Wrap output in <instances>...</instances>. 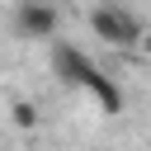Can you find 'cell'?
Instances as JSON below:
<instances>
[{
  "instance_id": "6da1fadb",
  "label": "cell",
  "mask_w": 151,
  "mask_h": 151,
  "mask_svg": "<svg viewBox=\"0 0 151 151\" xmlns=\"http://www.w3.org/2000/svg\"><path fill=\"white\" fill-rule=\"evenodd\" d=\"M52 76L61 80V85H76V90H85L104 113H123V90H118V80L85 52V47H76V42H52Z\"/></svg>"
},
{
  "instance_id": "7a4b0ae2",
  "label": "cell",
  "mask_w": 151,
  "mask_h": 151,
  "mask_svg": "<svg viewBox=\"0 0 151 151\" xmlns=\"http://www.w3.org/2000/svg\"><path fill=\"white\" fill-rule=\"evenodd\" d=\"M85 19H90L94 38H104V42H113V47H142V38H146V19H142L137 9H127V5H113V0L94 5Z\"/></svg>"
},
{
  "instance_id": "3957f363",
  "label": "cell",
  "mask_w": 151,
  "mask_h": 151,
  "mask_svg": "<svg viewBox=\"0 0 151 151\" xmlns=\"http://www.w3.org/2000/svg\"><path fill=\"white\" fill-rule=\"evenodd\" d=\"M9 24H14V33H19V38H28V42H57L61 9H57V5H47V0H24V5H14V9H9Z\"/></svg>"
},
{
  "instance_id": "277c9868",
  "label": "cell",
  "mask_w": 151,
  "mask_h": 151,
  "mask_svg": "<svg viewBox=\"0 0 151 151\" xmlns=\"http://www.w3.org/2000/svg\"><path fill=\"white\" fill-rule=\"evenodd\" d=\"M142 47H146V52H151V24H146V38H142Z\"/></svg>"
}]
</instances>
